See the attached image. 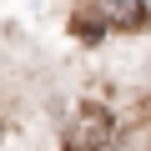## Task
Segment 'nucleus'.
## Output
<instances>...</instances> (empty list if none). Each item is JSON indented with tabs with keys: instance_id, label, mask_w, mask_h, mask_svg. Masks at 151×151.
<instances>
[{
	"instance_id": "nucleus-2",
	"label": "nucleus",
	"mask_w": 151,
	"mask_h": 151,
	"mask_svg": "<svg viewBox=\"0 0 151 151\" xmlns=\"http://www.w3.org/2000/svg\"><path fill=\"white\" fill-rule=\"evenodd\" d=\"M91 10L101 15V25H116V30H141L146 25V5L141 0H96Z\"/></svg>"
},
{
	"instance_id": "nucleus-1",
	"label": "nucleus",
	"mask_w": 151,
	"mask_h": 151,
	"mask_svg": "<svg viewBox=\"0 0 151 151\" xmlns=\"http://www.w3.org/2000/svg\"><path fill=\"white\" fill-rule=\"evenodd\" d=\"M65 141H70V151H116L121 126H116V116H111L101 101H81V106L70 111Z\"/></svg>"
}]
</instances>
